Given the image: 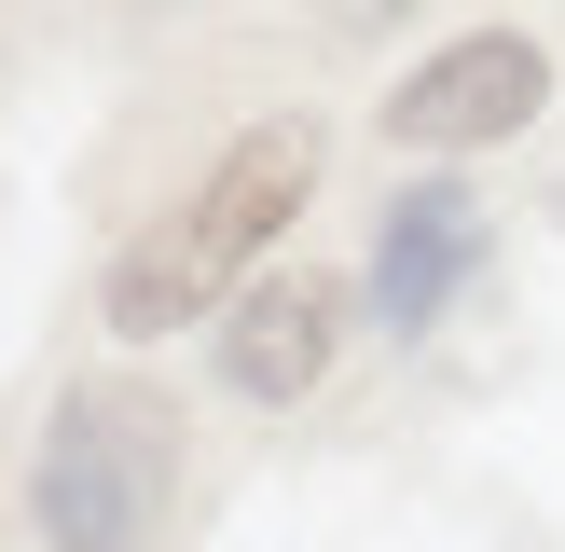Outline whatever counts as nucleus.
Masks as SVG:
<instances>
[{
  "label": "nucleus",
  "mask_w": 565,
  "mask_h": 552,
  "mask_svg": "<svg viewBox=\"0 0 565 552\" xmlns=\"http://www.w3.org/2000/svg\"><path fill=\"white\" fill-rule=\"evenodd\" d=\"M469 263H483V208H469L456 180L401 193V208H386V235H373V304H386V331H428L441 304H456Z\"/></svg>",
  "instance_id": "obj_4"
},
{
  "label": "nucleus",
  "mask_w": 565,
  "mask_h": 552,
  "mask_svg": "<svg viewBox=\"0 0 565 552\" xmlns=\"http://www.w3.org/2000/svg\"><path fill=\"white\" fill-rule=\"evenodd\" d=\"M221 373L248 386V401H303V386L331 373V318H345V304L318 290V276H248L235 304H221Z\"/></svg>",
  "instance_id": "obj_5"
},
{
  "label": "nucleus",
  "mask_w": 565,
  "mask_h": 552,
  "mask_svg": "<svg viewBox=\"0 0 565 552\" xmlns=\"http://www.w3.org/2000/svg\"><path fill=\"white\" fill-rule=\"evenodd\" d=\"M28 511H42V552H152L166 414L125 386H70L42 428V469H28Z\"/></svg>",
  "instance_id": "obj_2"
},
{
  "label": "nucleus",
  "mask_w": 565,
  "mask_h": 552,
  "mask_svg": "<svg viewBox=\"0 0 565 552\" xmlns=\"http://www.w3.org/2000/svg\"><path fill=\"white\" fill-rule=\"evenodd\" d=\"M414 0H331V28H401Z\"/></svg>",
  "instance_id": "obj_6"
},
{
  "label": "nucleus",
  "mask_w": 565,
  "mask_h": 552,
  "mask_svg": "<svg viewBox=\"0 0 565 552\" xmlns=\"http://www.w3.org/2000/svg\"><path fill=\"white\" fill-rule=\"evenodd\" d=\"M552 97V55L524 42V28H469V42H441L428 70L386 97V138H414V152H483V138L539 125Z\"/></svg>",
  "instance_id": "obj_3"
},
{
  "label": "nucleus",
  "mask_w": 565,
  "mask_h": 552,
  "mask_svg": "<svg viewBox=\"0 0 565 552\" xmlns=\"http://www.w3.org/2000/svg\"><path fill=\"white\" fill-rule=\"evenodd\" d=\"M303 193H318V125H303V110L248 125L235 152L180 193V221H152V235L110 263V331H193L207 304H235L248 276L276 263V221H290Z\"/></svg>",
  "instance_id": "obj_1"
}]
</instances>
